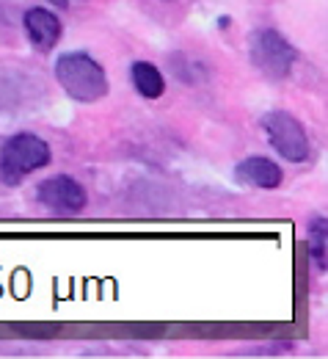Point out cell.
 <instances>
[{
  "label": "cell",
  "mask_w": 328,
  "mask_h": 359,
  "mask_svg": "<svg viewBox=\"0 0 328 359\" xmlns=\"http://www.w3.org/2000/svg\"><path fill=\"white\" fill-rule=\"evenodd\" d=\"M55 81L75 102H83V105L99 102L110 89L105 67L94 61L89 53H78V50L64 53L55 61Z\"/></svg>",
  "instance_id": "obj_1"
},
{
  "label": "cell",
  "mask_w": 328,
  "mask_h": 359,
  "mask_svg": "<svg viewBox=\"0 0 328 359\" xmlns=\"http://www.w3.org/2000/svg\"><path fill=\"white\" fill-rule=\"evenodd\" d=\"M50 163V147L45 138L34 133H17L0 147V177L6 185H20L36 169Z\"/></svg>",
  "instance_id": "obj_2"
},
{
  "label": "cell",
  "mask_w": 328,
  "mask_h": 359,
  "mask_svg": "<svg viewBox=\"0 0 328 359\" xmlns=\"http://www.w3.org/2000/svg\"><path fill=\"white\" fill-rule=\"evenodd\" d=\"M248 53H251V64L271 81H284L295 61H298V50L290 45L279 31L273 28H265V31H257L251 34V42H248Z\"/></svg>",
  "instance_id": "obj_3"
},
{
  "label": "cell",
  "mask_w": 328,
  "mask_h": 359,
  "mask_svg": "<svg viewBox=\"0 0 328 359\" xmlns=\"http://www.w3.org/2000/svg\"><path fill=\"white\" fill-rule=\"evenodd\" d=\"M259 125H262V130L268 135L271 147L279 152L284 161L304 163L309 158V152H312L309 135H306L304 125L292 114H287V111H268L259 119Z\"/></svg>",
  "instance_id": "obj_4"
},
{
  "label": "cell",
  "mask_w": 328,
  "mask_h": 359,
  "mask_svg": "<svg viewBox=\"0 0 328 359\" xmlns=\"http://www.w3.org/2000/svg\"><path fill=\"white\" fill-rule=\"evenodd\" d=\"M36 199L55 216H75L86 208V188L69 175H55L39 182Z\"/></svg>",
  "instance_id": "obj_5"
},
{
  "label": "cell",
  "mask_w": 328,
  "mask_h": 359,
  "mask_svg": "<svg viewBox=\"0 0 328 359\" xmlns=\"http://www.w3.org/2000/svg\"><path fill=\"white\" fill-rule=\"evenodd\" d=\"M22 28L39 53H50L61 39V20L47 8H28L22 17Z\"/></svg>",
  "instance_id": "obj_6"
},
{
  "label": "cell",
  "mask_w": 328,
  "mask_h": 359,
  "mask_svg": "<svg viewBox=\"0 0 328 359\" xmlns=\"http://www.w3.org/2000/svg\"><path fill=\"white\" fill-rule=\"evenodd\" d=\"M234 177L240 180L243 185L262 188V191H273V188H279L281 185L284 175H281V169L276 161L262 158V155H251V158H245V161L237 163Z\"/></svg>",
  "instance_id": "obj_7"
},
{
  "label": "cell",
  "mask_w": 328,
  "mask_h": 359,
  "mask_svg": "<svg viewBox=\"0 0 328 359\" xmlns=\"http://www.w3.org/2000/svg\"><path fill=\"white\" fill-rule=\"evenodd\" d=\"M130 75H133V86H136V91H138L141 97H146V100L163 97V91H166V78H163V72H160L155 64H149V61H136L133 69H130Z\"/></svg>",
  "instance_id": "obj_8"
},
{
  "label": "cell",
  "mask_w": 328,
  "mask_h": 359,
  "mask_svg": "<svg viewBox=\"0 0 328 359\" xmlns=\"http://www.w3.org/2000/svg\"><path fill=\"white\" fill-rule=\"evenodd\" d=\"M309 255L320 271H328V222L320 216L309 224Z\"/></svg>",
  "instance_id": "obj_9"
},
{
  "label": "cell",
  "mask_w": 328,
  "mask_h": 359,
  "mask_svg": "<svg viewBox=\"0 0 328 359\" xmlns=\"http://www.w3.org/2000/svg\"><path fill=\"white\" fill-rule=\"evenodd\" d=\"M47 3H52V6H58V8H66V6H69V0H47Z\"/></svg>",
  "instance_id": "obj_10"
}]
</instances>
